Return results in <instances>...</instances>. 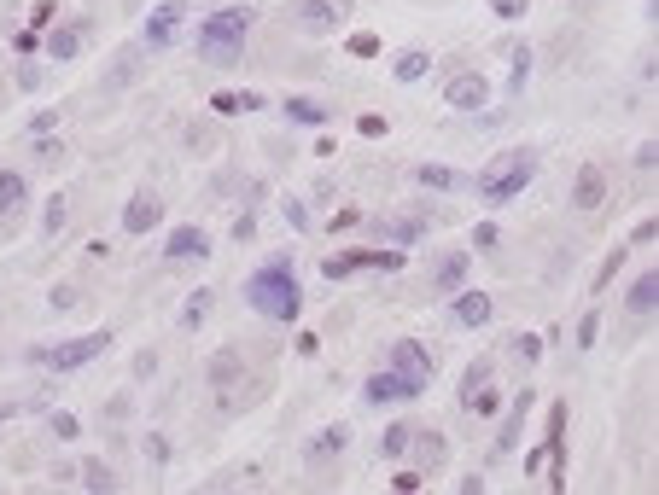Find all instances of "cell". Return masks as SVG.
<instances>
[{
	"label": "cell",
	"mask_w": 659,
	"mask_h": 495,
	"mask_svg": "<svg viewBox=\"0 0 659 495\" xmlns=\"http://www.w3.org/2000/svg\"><path fill=\"white\" fill-rule=\"evenodd\" d=\"M280 117H286V123H298V129H327V123H333V111H327L321 99H304V94L280 99Z\"/></svg>",
	"instance_id": "cell-16"
},
{
	"label": "cell",
	"mask_w": 659,
	"mask_h": 495,
	"mask_svg": "<svg viewBox=\"0 0 659 495\" xmlns=\"http://www.w3.org/2000/svg\"><path fill=\"white\" fill-rule=\"evenodd\" d=\"M210 303H216V292H210V286H199V292L187 297V309H181V327H187V332H193V327H205Z\"/></svg>",
	"instance_id": "cell-27"
},
{
	"label": "cell",
	"mask_w": 659,
	"mask_h": 495,
	"mask_svg": "<svg viewBox=\"0 0 659 495\" xmlns=\"http://www.w3.org/2000/svg\"><path fill=\"white\" fill-rule=\"evenodd\" d=\"M409 437H415V426H409V420H397V426H385V437H380V455H385V461H397V455H409Z\"/></svg>",
	"instance_id": "cell-26"
},
{
	"label": "cell",
	"mask_w": 659,
	"mask_h": 495,
	"mask_svg": "<svg viewBox=\"0 0 659 495\" xmlns=\"http://www.w3.org/2000/svg\"><path fill=\"white\" fill-rule=\"evenodd\" d=\"M380 233L391 245H415V239H426V216H391Z\"/></svg>",
	"instance_id": "cell-23"
},
{
	"label": "cell",
	"mask_w": 659,
	"mask_h": 495,
	"mask_svg": "<svg viewBox=\"0 0 659 495\" xmlns=\"http://www.w3.org/2000/svg\"><path fill=\"white\" fill-rule=\"evenodd\" d=\"M485 99H490V88H485V76H473V70L450 82V105L455 111H485Z\"/></svg>",
	"instance_id": "cell-18"
},
{
	"label": "cell",
	"mask_w": 659,
	"mask_h": 495,
	"mask_svg": "<svg viewBox=\"0 0 659 495\" xmlns=\"http://www.w3.org/2000/svg\"><path fill=\"white\" fill-rule=\"evenodd\" d=\"M228 379H240V356H234V350H222V356L210 362V385H216V396H228Z\"/></svg>",
	"instance_id": "cell-29"
},
{
	"label": "cell",
	"mask_w": 659,
	"mask_h": 495,
	"mask_svg": "<svg viewBox=\"0 0 659 495\" xmlns=\"http://www.w3.org/2000/svg\"><path fill=\"white\" fill-rule=\"evenodd\" d=\"M496 239H502V233H496V222H479V228H473V245H479V251H490Z\"/></svg>",
	"instance_id": "cell-42"
},
{
	"label": "cell",
	"mask_w": 659,
	"mask_h": 495,
	"mask_svg": "<svg viewBox=\"0 0 659 495\" xmlns=\"http://www.w3.org/2000/svg\"><path fill=\"white\" fill-rule=\"evenodd\" d=\"M479 385H490V356H479V362H473L467 373H461V385H455V391H461V402H467V396L479 391Z\"/></svg>",
	"instance_id": "cell-32"
},
{
	"label": "cell",
	"mask_w": 659,
	"mask_h": 495,
	"mask_svg": "<svg viewBox=\"0 0 659 495\" xmlns=\"http://www.w3.org/2000/svg\"><path fill=\"white\" fill-rule=\"evenodd\" d=\"M514 356H520L525 367L543 362V338H537V332H520V338H514Z\"/></svg>",
	"instance_id": "cell-35"
},
{
	"label": "cell",
	"mask_w": 659,
	"mask_h": 495,
	"mask_svg": "<svg viewBox=\"0 0 659 495\" xmlns=\"http://www.w3.org/2000/svg\"><path fill=\"white\" fill-rule=\"evenodd\" d=\"M467 268H473V257H467V251H450L444 263L432 268V286H438L444 297H450V292H461V286H467Z\"/></svg>",
	"instance_id": "cell-19"
},
{
	"label": "cell",
	"mask_w": 659,
	"mask_h": 495,
	"mask_svg": "<svg viewBox=\"0 0 659 495\" xmlns=\"http://www.w3.org/2000/svg\"><path fill=\"white\" fill-rule=\"evenodd\" d=\"M415 181L420 187H432V193H455V187H467V175H455L450 164H420Z\"/></svg>",
	"instance_id": "cell-21"
},
{
	"label": "cell",
	"mask_w": 659,
	"mask_h": 495,
	"mask_svg": "<svg viewBox=\"0 0 659 495\" xmlns=\"http://www.w3.org/2000/svg\"><path fill=\"white\" fill-rule=\"evenodd\" d=\"M345 443H350V426H327V431H315L310 443H304V455H310V461H327V455H339Z\"/></svg>",
	"instance_id": "cell-20"
},
{
	"label": "cell",
	"mask_w": 659,
	"mask_h": 495,
	"mask_svg": "<svg viewBox=\"0 0 659 495\" xmlns=\"http://www.w3.org/2000/svg\"><path fill=\"white\" fill-rule=\"evenodd\" d=\"M659 164V146L648 140V146H636V169H654Z\"/></svg>",
	"instance_id": "cell-47"
},
{
	"label": "cell",
	"mask_w": 659,
	"mask_h": 495,
	"mask_svg": "<svg viewBox=\"0 0 659 495\" xmlns=\"http://www.w3.org/2000/svg\"><path fill=\"white\" fill-rule=\"evenodd\" d=\"M595 332H601V309H590V315L578 321V350H590V344H595Z\"/></svg>",
	"instance_id": "cell-38"
},
{
	"label": "cell",
	"mask_w": 659,
	"mask_h": 495,
	"mask_svg": "<svg viewBox=\"0 0 659 495\" xmlns=\"http://www.w3.org/2000/svg\"><path fill=\"white\" fill-rule=\"evenodd\" d=\"M210 105H216L222 117H245V111H263V99H257V94H216Z\"/></svg>",
	"instance_id": "cell-30"
},
{
	"label": "cell",
	"mask_w": 659,
	"mask_h": 495,
	"mask_svg": "<svg viewBox=\"0 0 659 495\" xmlns=\"http://www.w3.org/2000/svg\"><path fill=\"white\" fill-rule=\"evenodd\" d=\"M88 35H94V24H88V18H70V24H59V30H47V35H41L47 65H70V59H82Z\"/></svg>",
	"instance_id": "cell-7"
},
{
	"label": "cell",
	"mask_w": 659,
	"mask_h": 495,
	"mask_svg": "<svg viewBox=\"0 0 659 495\" xmlns=\"http://www.w3.org/2000/svg\"><path fill=\"white\" fill-rule=\"evenodd\" d=\"M531 175H537V152H531V146H514V152L490 158V169L473 181V193L485 198L490 210H502V204H514V198L531 187Z\"/></svg>",
	"instance_id": "cell-3"
},
{
	"label": "cell",
	"mask_w": 659,
	"mask_h": 495,
	"mask_svg": "<svg viewBox=\"0 0 659 495\" xmlns=\"http://www.w3.org/2000/svg\"><path fill=\"white\" fill-rule=\"evenodd\" d=\"M245 35H251V6H222V12H210L205 24H199L193 53H199L210 70H240Z\"/></svg>",
	"instance_id": "cell-2"
},
{
	"label": "cell",
	"mask_w": 659,
	"mask_h": 495,
	"mask_svg": "<svg viewBox=\"0 0 659 495\" xmlns=\"http://www.w3.org/2000/svg\"><path fill=\"white\" fill-rule=\"evenodd\" d=\"M426 70H432V53H426V47H409V53H397V70H391V76L409 88V82H420Z\"/></svg>",
	"instance_id": "cell-22"
},
{
	"label": "cell",
	"mask_w": 659,
	"mask_h": 495,
	"mask_svg": "<svg viewBox=\"0 0 659 495\" xmlns=\"http://www.w3.org/2000/svg\"><path fill=\"white\" fill-rule=\"evenodd\" d=\"M490 315H496V303H490V292H473V286H461V292H450V321L467 332L490 327Z\"/></svg>",
	"instance_id": "cell-9"
},
{
	"label": "cell",
	"mask_w": 659,
	"mask_h": 495,
	"mask_svg": "<svg viewBox=\"0 0 659 495\" xmlns=\"http://www.w3.org/2000/svg\"><path fill=\"white\" fill-rule=\"evenodd\" d=\"M280 210H286V222H292V228H298V233H310V228H315V222H310V210H304L298 198H286Z\"/></svg>",
	"instance_id": "cell-37"
},
{
	"label": "cell",
	"mask_w": 659,
	"mask_h": 495,
	"mask_svg": "<svg viewBox=\"0 0 659 495\" xmlns=\"http://www.w3.org/2000/svg\"><path fill=\"white\" fill-rule=\"evenodd\" d=\"M625 309L636 315V321H648L659 309V268H642L636 280H630V292H625Z\"/></svg>",
	"instance_id": "cell-15"
},
{
	"label": "cell",
	"mask_w": 659,
	"mask_h": 495,
	"mask_svg": "<svg viewBox=\"0 0 659 495\" xmlns=\"http://www.w3.org/2000/svg\"><path fill=\"white\" fill-rule=\"evenodd\" d=\"M181 30H187V0H164V6L146 12V24H140V47H146V53H164V47H175V35Z\"/></svg>",
	"instance_id": "cell-5"
},
{
	"label": "cell",
	"mask_w": 659,
	"mask_h": 495,
	"mask_svg": "<svg viewBox=\"0 0 659 495\" xmlns=\"http://www.w3.org/2000/svg\"><path fill=\"white\" fill-rule=\"evenodd\" d=\"M356 222H362V216H356V210H339V216H333V222H327V228H333V233H345V228H356Z\"/></svg>",
	"instance_id": "cell-48"
},
{
	"label": "cell",
	"mask_w": 659,
	"mask_h": 495,
	"mask_svg": "<svg viewBox=\"0 0 659 495\" xmlns=\"http://www.w3.org/2000/svg\"><path fill=\"white\" fill-rule=\"evenodd\" d=\"M18 88H24V94H35V88H41V65H35V59H24V65H18Z\"/></svg>",
	"instance_id": "cell-40"
},
{
	"label": "cell",
	"mask_w": 659,
	"mask_h": 495,
	"mask_svg": "<svg viewBox=\"0 0 659 495\" xmlns=\"http://www.w3.org/2000/svg\"><path fill=\"white\" fill-rule=\"evenodd\" d=\"M385 367H397V373H409L420 385H432V350H426L420 338H397L391 356H385Z\"/></svg>",
	"instance_id": "cell-12"
},
{
	"label": "cell",
	"mask_w": 659,
	"mask_h": 495,
	"mask_svg": "<svg viewBox=\"0 0 659 495\" xmlns=\"http://www.w3.org/2000/svg\"><path fill=\"white\" fill-rule=\"evenodd\" d=\"M82 484H88V490H100V495H111V490H117V472L88 455V461H82Z\"/></svg>",
	"instance_id": "cell-28"
},
{
	"label": "cell",
	"mask_w": 659,
	"mask_h": 495,
	"mask_svg": "<svg viewBox=\"0 0 659 495\" xmlns=\"http://www.w3.org/2000/svg\"><path fill=\"white\" fill-rule=\"evenodd\" d=\"M350 53H356V59H374V53H380V35H350Z\"/></svg>",
	"instance_id": "cell-41"
},
{
	"label": "cell",
	"mask_w": 659,
	"mask_h": 495,
	"mask_svg": "<svg viewBox=\"0 0 659 495\" xmlns=\"http://www.w3.org/2000/svg\"><path fill=\"white\" fill-rule=\"evenodd\" d=\"M292 24L304 35H333L345 24V6L339 0H292Z\"/></svg>",
	"instance_id": "cell-8"
},
{
	"label": "cell",
	"mask_w": 659,
	"mask_h": 495,
	"mask_svg": "<svg viewBox=\"0 0 659 495\" xmlns=\"http://www.w3.org/2000/svg\"><path fill=\"white\" fill-rule=\"evenodd\" d=\"M105 350H111V332H82V338H65V344H41V350H30L35 367H47V373H76V367L100 362Z\"/></svg>",
	"instance_id": "cell-4"
},
{
	"label": "cell",
	"mask_w": 659,
	"mask_h": 495,
	"mask_svg": "<svg viewBox=\"0 0 659 495\" xmlns=\"http://www.w3.org/2000/svg\"><path fill=\"white\" fill-rule=\"evenodd\" d=\"M467 414H479V420H490V414H502V391H490V385H479V391L461 402Z\"/></svg>",
	"instance_id": "cell-31"
},
{
	"label": "cell",
	"mask_w": 659,
	"mask_h": 495,
	"mask_svg": "<svg viewBox=\"0 0 659 495\" xmlns=\"http://www.w3.org/2000/svg\"><path fill=\"white\" fill-rule=\"evenodd\" d=\"M30 129L35 134H53V129H59V111H41V117H30Z\"/></svg>",
	"instance_id": "cell-45"
},
{
	"label": "cell",
	"mask_w": 659,
	"mask_h": 495,
	"mask_svg": "<svg viewBox=\"0 0 659 495\" xmlns=\"http://www.w3.org/2000/svg\"><path fill=\"white\" fill-rule=\"evenodd\" d=\"M12 47H18L24 59H30V53H41V30H35V24H30V30H18V35H12Z\"/></svg>",
	"instance_id": "cell-39"
},
{
	"label": "cell",
	"mask_w": 659,
	"mask_h": 495,
	"mask_svg": "<svg viewBox=\"0 0 659 495\" xmlns=\"http://www.w3.org/2000/svg\"><path fill=\"white\" fill-rule=\"evenodd\" d=\"M601 204H607V169L584 164V169H578V181H572V210H584V216H590V210H601Z\"/></svg>",
	"instance_id": "cell-13"
},
{
	"label": "cell",
	"mask_w": 659,
	"mask_h": 495,
	"mask_svg": "<svg viewBox=\"0 0 659 495\" xmlns=\"http://www.w3.org/2000/svg\"><path fill=\"white\" fill-rule=\"evenodd\" d=\"M47 426H53V437H59V443H76V437H82V420H76V414H65V408H53V414H47Z\"/></svg>",
	"instance_id": "cell-33"
},
{
	"label": "cell",
	"mask_w": 659,
	"mask_h": 495,
	"mask_svg": "<svg viewBox=\"0 0 659 495\" xmlns=\"http://www.w3.org/2000/svg\"><path fill=\"white\" fill-rule=\"evenodd\" d=\"M76 303V286H53V309H70Z\"/></svg>",
	"instance_id": "cell-50"
},
{
	"label": "cell",
	"mask_w": 659,
	"mask_h": 495,
	"mask_svg": "<svg viewBox=\"0 0 659 495\" xmlns=\"http://www.w3.org/2000/svg\"><path fill=\"white\" fill-rule=\"evenodd\" d=\"M490 6H496V18H525L531 0H490Z\"/></svg>",
	"instance_id": "cell-43"
},
{
	"label": "cell",
	"mask_w": 659,
	"mask_h": 495,
	"mask_svg": "<svg viewBox=\"0 0 659 495\" xmlns=\"http://www.w3.org/2000/svg\"><path fill=\"white\" fill-rule=\"evenodd\" d=\"M245 303H251L263 321H298V315H304V286H298V268H292L286 251L269 257L263 268H251V280H245Z\"/></svg>",
	"instance_id": "cell-1"
},
{
	"label": "cell",
	"mask_w": 659,
	"mask_h": 495,
	"mask_svg": "<svg viewBox=\"0 0 659 495\" xmlns=\"http://www.w3.org/2000/svg\"><path fill=\"white\" fill-rule=\"evenodd\" d=\"M420 379L409 373H397V367H385V373H368V385H362V402L368 408H397V402H420Z\"/></svg>",
	"instance_id": "cell-6"
},
{
	"label": "cell",
	"mask_w": 659,
	"mask_h": 495,
	"mask_svg": "<svg viewBox=\"0 0 659 495\" xmlns=\"http://www.w3.org/2000/svg\"><path fill=\"white\" fill-rule=\"evenodd\" d=\"M654 233H659V222H636V233H630V245H648Z\"/></svg>",
	"instance_id": "cell-49"
},
{
	"label": "cell",
	"mask_w": 659,
	"mask_h": 495,
	"mask_svg": "<svg viewBox=\"0 0 659 495\" xmlns=\"http://www.w3.org/2000/svg\"><path fill=\"white\" fill-rule=\"evenodd\" d=\"M409 443H415V449H426V472H432V466L444 461V437H438V431H415Z\"/></svg>",
	"instance_id": "cell-34"
},
{
	"label": "cell",
	"mask_w": 659,
	"mask_h": 495,
	"mask_svg": "<svg viewBox=\"0 0 659 495\" xmlns=\"http://www.w3.org/2000/svg\"><path fill=\"white\" fill-rule=\"evenodd\" d=\"M146 455H152V461H170V443H164V437L152 431V437H146Z\"/></svg>",
	"instance_id": "cell-46"
},
{
	"label": "cell",
	"mask_w": 659,
	"mask_h": 495,
	"mask_svg": "<svg viewBox=\"0 0 659 495\" xmlns=\"http://www.w3.org/2000/svg\"><path fill=\"white\" fill-rule=\"evenodd\" d=\"M24 210H30V181L18 169H0V222H12Z\"/></svg>",
	"instance_id": "cell-17"
},
{
	"label": "cell",
	"mask_w": 659,
	"mask_h": 495,
	"mask_svg": "<svg viewBox=\"0 0 659 495\" xmlns=\"http://www.w3.org/2000/svg\"><path fill=\"white\" fill-rule=\"evenodd\" d=\"M205 257H210V233L199 222H187L164 239V263H205Z\"/></svg>",
	"instance_id": "cell-11"
},
{
	"label": "cell",
	"mask_w": 659,
	"mask_h": 495,
	"mask_svg": "<svg viewBox=\"0 0 659 495\" xmlns=\"http://www.w3.org/2000/svg\"><path fill=\"white\" fill-rule=\"evenodd\" d=\"M625 257H630V245H619V251H613V257L601 263V274H595V292H607V280H613V274L625 268Z\"/></svg>",
	"instance_id": "cell-36"
},
{
	"label": "cell",
	"mask_w": 659,
	"mask_h": 495,
	"mask_svg": "<svg viewBox=\"0 0 659 495\" xmlns=\"http://www.w3.org/2000/svg\"><path fill=\"white\" fill-rule=\"evenodd\" d=\"M158 222H164V198L158 193H135L129 204H123V233H135L140 239V233H152Z\"/></svg>",
	"instance_id": "cell-14"
},
{
	"label": "cell",
	"mask_w": 659,
	"mask_h": 495,
	"mask_svg": "<svg viewBox=\"0 0 659 495\" xmlns=\"http://www.w3.org/2000/svg\"><path fill=\"white\" fill-rule=\"evenodd\" d=\"M531 402H537L531 391H520V396H514V408H508V414H502V426H496V449H490V461H508V455L520 449V437H525V414H531Z\"/></svg>",
	"instance_id": "cell-10"
},
{
	"label": "cell",
	"mask_w": 659,
	"mask_h": 495,
	"mask_svg": "<svg viewBox=\"0 0 659 495\" xmlns=\"http://www.w3.org/2000/svg\"><path fill=\"white\" fill-rule=\"evenodd\" d=\"M356 129L368 134V140H380V134H385V117H380V111H368V117H362V123H356Z\"/></svg>",
	"instance_id": "cell-44"
},
{
	"label": "cell",
	"mask_w": 659,
	"mask_h": 495,
	"mask_svg": "<svg viewBox=\"0 0 659 495\" xmlns=\"http://www.w3.org/2000/svg\"><path fill=\"white\" fill-rule=\"evenodd\" d=\"M65 216H70V193H53L47 198V210H41V233L59 239V233H65Z\"/></svg>",
	"instance_id": "cell-25"
},
{
	"label": "cell",
	"mask_w": 659,
	"mask_h": 495,
	"mask_svg": "<svg viewBox=\"0 0 659 495\" xmlns=\"http://www.w3.org/2000/svg\"><path fill=\"white\" fill-rule=\"evenodd\" d=\"M525 76H531V47L514 41L508 47V94H525Z\"/></svg>",
	"instance_id": "cell-24"
}]
</instances>
